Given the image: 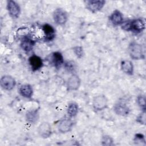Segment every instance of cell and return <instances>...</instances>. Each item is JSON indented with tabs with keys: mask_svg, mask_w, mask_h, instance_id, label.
Masks as SVG:
<instances>
[{
	"mask_svg": "<svg viewBox=\"0 0 146 146\" xmlns=\"http://www.w3.org/2000/svg\"><path fill=\"white\" fill-rule=\"evenodd\" d=\"M51 55V62L54 66L56 68H60L64 63L63 55L59 51L54 52Z\"/></svg>",
	"mask_w": 146,
	"mask_h": 146,
	"instance_id": "9a60e30c",
	"label": "cell"
},
{
	"mask_svg": "<svg viewBox=\"0 0 146 146\" xmlns=\"http://www.w3.org/2000/svg\"><path fill=\"white\" fill-rule=\"evenodd\" d=\"M102 144L103 145L110 146L113 144V139L109 135H104L102 138Z\"/></svg>",
	"mask_w": 146,
	"mask_h": 146,
	"instance_id": "44dd1931",
	"label": "cell"
},
{
	"mask_svg": "<svg viewBox=\"0 0 146 146\" xmlns=\"http://www.w3.org/2000/svg\"><path fill=\"white\" fill-rule=\"evenodd\" d=\"M113 111L117 115L125 116L129 113L130 110L124 103L118 102L114 105Z\"/></svg>",
	"mask_w": 146,
	"mask_h": 146,
	"instance_id": "8fae6325",
	"label": "cell"
},
{
	"mask_svg": "<svg viewBox=\"0 0 146 146\" xmlns=\"http://www.w3.org/2000/svg\"><path fill=\"white\" fill-rule=\"evenodd\" d=\"M73 51L77 58H80L83 55V49L82 46H75L73 48Z\"/></svg>",
	"mask_w": 146,
	"mask_h": 146,
	"instance_id": "cb8c5ba5",
	"label": "cell"
},
{
	"mask_svg": "<svg viewBox=\"0 0 146 146\" xmlns=\"http://www.w3.org/2000/svg\"><path fill=\"white\" fill-rule=\"evenodd\" d=\"M34 46V42L29 38H26L24 39L21 44V46L22 47V48L26 52H29L30 51L33 47Z\"/></svg>",
	"mask_w": 146,
	"mask_h": 146,
	"instance_id": "ffe728a7",
	"label": "cell"
},
{
	"mask_svg": "<svg viewBox=\"0 0 146 146\" xmlns=\"http://www.w3.org/2000/svg\"><path fill=\"white\" fill-rule=\"evenodd\" d=\"M6 8L10 16L14 19L18 18L21 14V7L19 4L13 0L7 1Z\"/></svg>",
	"mask_w": 146,
	"mask_h": 146,
	"instance_id": "8992f818",
	"label": "cell"
},
{
	"mask_svg": "<svg viewBox=\"0 0 146 146\" xmlns=\"http://www.w3.org/2000/svg\"><path fill=\"white\" fill-rule=\"evenodd\" d=\"M145 29V23L143 19L137 18L131 21V31L135 33H141Z\"/></svg>",
	"mask_w": 146,
	"mask_h": 146,
	"instance_id": "4fadbf2b",
	"label": "cell"
},
{
	"mask_svg": "<svg viewBox=\"0 0 146 146\" xmlns=\"http://www.w3.org/2000/svg\"><path fill=\"white\" fill-rule=\"evenodd\" d=\"M81 84V79L76 74H72L67 82V88L68 91L78 90Z\"/></svg>",
	"mask_w": 146,
	"mask_h": 146,
	"instance_id": "52a82bcc",
	"label": "cell"
},
{
	"mask_svg": "<svg viewBox=\"0 0 146 146\" xmlns=\"http://www.w3.org/2000/svg\"><path fill=\"white\" fill-rule=\"evenodd\" d=\"M38 133L43 139L50 137L52 133V129L48 122H43L38 127Z\"/></svg>",
	"mask_w": 146,
	"mask_h": 146,
	"instance_id": "ba28073f",
	"label": "cell"
},
{
	"mask_svg": "<svg viewBox=\"0 0 146 146\" xmlns=\"http://www.w3.org/2000/svg\"><path fill=\"white\" fill-rule=\"evenodd\" d=\"M19 92L22 96L30 99L33 95V89L31 85L29 84H24L20 86Z\"/></svg>",
	"mask_w": 146,
	"mask_h": 146,
	"instance_id": "2e32d148",
	"label": "cell"
},
{
	"mask_svg": "<svg viewBox=\"0 0 146 146\" xmlns=\"http://www.w3.org/2000/svg\"><path fill=\"white\" fill-rule=\"evenodd\" d=\"M73 121L70 118L62 119L58 124V131L62 133H66L71 131L73 126Z\"/></svg>",
	"mask_w": 146,
	"mask_h": 146,
	"instance_id": "9c48e42d",
	"label": "cell"
},
{
	"mask_svg": "<svg viewBox=\"0 0 146 146\" xmlns=\"http://www.w3.org/2000/svg\"><path fill=\"white\" fill-rule=\"evenodd\" d=\"M137 103L143 111H145V98L144 95H139L137 98Z\"/></svg>",
	"mask_w": 146,
	"mask_h": 146,
	"instance_id": "7402d4cb",
	"label": "cell"
},
{
	"mask_svg": "<svg viewBox=\"0 0 146 146\" xmlns=\"http://www.w3.org/2000/svg\"><path fill=\"white\" fill-rule=\"evenodd\" d=\"M130 57L133 60H142L145 58L144 52L141 44L139 43L131 42L128 48Z\"/></svg>",
	"mask_w": 146,
	"mask_h": 146,
	"instance_id": "6da1fadb",
	"label": "cell"
},
{
	"mask_svg": "<svg viewBox=\"0 0 146 146\" xmlns=\"http://www.w3.org/2000/svg\"><path fill=\"white\" fill-rule=\"evenodd\" d=\"M108 106V99L104 95H98L92 100V107L96 111H103Z\"/></svg>",
	"mask_w": 146,
	"mask_h": 146,
	"instance_id": "7a4b0ae2",
	"label": "cell"
},
{
	"mask_svg": "<svg viewBox=\"0 0 146 146\" xmlns=\"http://www.w3.org/2000/svg\"><path fill=\"white\" fill-rule=\"evenodd\" d=\"M145 120H146V113L145 111H142L141 113H140L136 117V121L142 125L145 124Z\"/></svg>",
	"mask_w": 146,
	"mask_h": 146,
	"instance_id": "603a6c76",
	"label": "cell"
},
{
	"mask_svg": "<svg viewBox=\"0 0 146 146\" xmlns=\"http://www.w3.org/2000/svg\"><path fill=\"white\" fill-rule=\"evenodd\" d=\"M54 21L58 25H64L68 20L67 13L61 8L56 9L52 13Z\"/></svg>",
	"mask_w": 146,
	"mask_h": 146,
	"instance_id": "3957f363",
	"label": "cell"
},
{
	"mask_svg": "<svg viewBox=\"0 0 146 146\" xmlns=\"http://www.w3.org/2000/svg\"><path fill=\"white\" fill-rule=\"evenodd\" d=\"M121 70L126 74L132 75L133 74L134 66L132 62L129 60H123L120 64Z\"/></svg>",
	"mask_w": 146,
	"mask_h": 146,
	"instance_id": "e0dca14e",
	"label": "cell"
},
{
	"mask_svg": "<svg viewBox=\"0 0 146 146\" xmlns=\"http://www.w3.org/2000/svg\"><path fill=\"white\" fill-rule=\"evenodd\" d=\"M79 112V106L77 103L75 102L70 103L67 109V115L70 117H73L76 116Z\"/></svg>",
	"mask_w": 146,
	"mask_h": 146,
	"instance_id": "d6986e66",
	"label": "cell"
},
{
	"mask_svg": "<svg viewBox=\"0 0 146 146\" xmlns=\"http://www.w3.org/2000/svg\"><path fill=\"white\" fill-rule=\"evenodd\" d=\"M134 141L135 142H137V143H138L139 142H140V143H145V137L142 134V133H136L135 136V137H134Z\"/></svg>",
	"mask_w": 146,
	"mask_h": 146,
	"instance_id": "d4e9b609",
	"label": "cell"
},
{
	"mask_svg": "<svg viewBox=\"0 0 146 146\" xmlns=\"http://www.w3.org/2000/svg\"><path fill=\"white\" fill-rule=\"evenodd\" d=\"M106 4L103 0H88L85 1L86 9L92 13H96L100 11Z\"/></svg>",
	"mask_w": 146,
	"mask_h": 146,
	"instance_id": "277c9868",
	"label": "cell"
},
{
	"mask_svg": "<svg viewBox=\"0 0 146 146\" xmlns=\"http://www.w3.org/2000/svg\"><path fill=\"white\" fill-rule=\"evenodd\" d=\"M28 60L30 67L33 71H35L39 70L42 67L43 65L42 58L36 55H33L30 56Z\"/></svg>",
	"mask_w": 146,
	"mask_h": 146,
	"instance_id": "30bf717a",
	"label": "cell"
},
{
	"mask_svg": "<svg viewBox=\"0 0 146 146\" xmlns=\"http://www.w3.org/2000/svg\"><path fill=\"white\" fill-rule=\"evenodd\" d=\"M26 120L30 123H35L39 119V112L37 110H31L26 112Z\"/></svg>",
	"mask_w": 146,
	"mask_h": 146,
	"instance_id": "ac0fdd59",
	"label": "cell"
},
{
	"mask_svg": "<svg viewBox=\"0 0 146 146\" xmlns=\"http://www.w3.org/2000/svg\"><path fill=\"white\" fill-rule=\"evenodd\" d=\"M42 30L46 40L51 41L54 39L55 36V30L52 26L48 23H45L42 26Z\"/></svg>",
	"mask_w": 146,
	"mask_h": 146,
	"instance_id": "7c38bea8",
	"label": "cell"
},
{
	"mask_svg": "<svg viewBox=\"0 0 146 146\" xmlns=\"http://www.w3.org/2000/svg\"><path fill=\"white\" fill-rule=\"evenodd\" d=\"M110 22L114 26H118L121 25L123 22V14L118 10H115L111 14L109 17Z\"/></svg>",
	"mask_w": 146,
	"mask_h": 146,
	"instance_id": "5bb4252c",
	"label": "cell"
},
{
	"mask_svg": "<svg viewBox=\"0 0 146 146\" xmlns=\"http://www.w3.org/2000/svg\"><path fill=\"white\" fill-rule=\"evenodd\" d=\"M15 85L16 80L11 75H3L0 79V86L4 90L11 91L14 88Z\"/></svg>",
	"mask_w": 146,
	"mask_h": 146,
	"instance_id": "5b68a950",
	"label": "cell"
}]
</instances>
